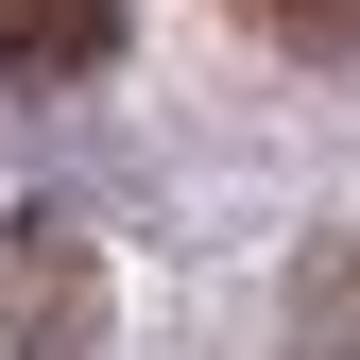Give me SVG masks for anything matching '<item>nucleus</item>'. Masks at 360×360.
I'll return each instance as SVG.
<instances>
[{
  "label": "nucleus",
  "mask_w": 360,
  "mask_h": 360,
  "mask_svg": "<svg viewBox=\"0 0 360 360\" xmlns=\"http://www.w3.org/2000/svg\"><path fill=\"white\" fill-rule=\"evenodd\" d=\"M257 34H275V52H309V69H343L360 52V0H240Z\"/></svg>",
  "instance_id": "obj_3"
},
{
  "label": "nucleus",
  "mask_w": 360,
  "mask_h": 360,
  "mask_svg": "<svg viewBox=\"0 0 360 360\" xmlns=\"http://www.w3.org/2000/svg\"><path fill=\"white\" fill-rule=\"evenodd\" d=\"M0 343L18 360H86L103 343V257H86V223H52V206L0 223Z\"/></svg>",
  "instance_id": "obj_1"
},
{
  "label": "nucleus",
  "mask_w": 360,
  "mask_h": 360,
  "mask_svg": "<svg viewBox=\"0 0 360 360\" xmlns=\"http://www.w3.org/2000/svg\"><path fill=\"white\" fill-rule=\"evenodd\" d=\"M120 52V0H0V69L18 86H86Z\"/></svg>",
  "instance_id": "obj_2"
},
{
  "label": "nucleus",
  "mask_w": 360,
  "mask_h": 360,
  "mask_svg": "<svg viewBox=\"0 0 360 360\" xmlns=\"http://www.w3.org/2000/svg\"><path fill=\"white\" fill-rule=\"evenodd\" d=\"M309 360H360V240L309 257Z\"/></svg>",
  "instance_id": "obj_4"
}]
</instances>
